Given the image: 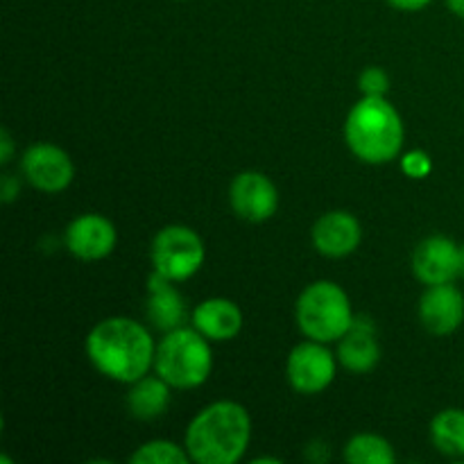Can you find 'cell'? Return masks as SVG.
<instances>
[{
	"instance_id": "19",
	"label": "cell",
	"mask_w": 464,
	"mask_h": 464,
	"mask_svg": "<svg viewBox=\"0 0 464 464\" xmlns=\"http://www.w3.org/2000/svg\"><path fill=\"white\" fill-rule=\"evenodd\" d=\"M344 460L349 464H392L397 460L392 444L374 433H358L344 447Z\"/></svg>"
},
{
	"instance_id": "11",
	"label": "cell",
	"mask_w": 464,
	"mask_h": 464,
	"mask_svg": "<svg viewBox=\"0 0 464 464\" xmlns=\"http://www.w3.org/2000/svg\"><path fill=\"white\" fill-rule=\"evenodd\" d=\"M118 243L116 227L100 213H84L66 227V247L82 261H102Z\"/></svg>"
},
{
	"instance_id": "14",
	"label": "cell",
	"mask_w": 464,
	"mask_h": 464,
	"mask_svg": "<svg viewBox=\"0 0 464 464\" xmlns=\"http://www.w3.org/2000/svg\"><path fill=\"white\" fill-rule=\"evenodd\" d=\"M338 361L352 374H367L381 361L376 329L367 317H356L352 329L338 340Z\"/></svg>"
},
{
	"instance_id": "17",
	"label": "cell",
	"mask_w": 464,
	"mask_h": 464,
	"mask_svg": "<svg viewBox=\"0 0 464 464\" xmlns=\"http://www.w3.org/2000/svg\"><path fill=\"white\" fill-rule=\"evenodd\" d=\"M170 406V385L161 376H148L134 381L127 392V408L136 420H157Z\"/></svg>"
},
{
	"instance_id": "9",
	"label": "cell",
	"mask_w": 464,
	"mask_h": 464,
	"mask_svg": "<svg viewBox=\"0 0 464 464\" xmlns=\"http://www.w3.org/2000/svg\"><path fill=\"white\" fill-rule=\"evenodd\" d=\"M229 204L238 218L247 222L270 220L279 207V193L270 177L256 170L236 175L229 186Z\"/></svg>"
},
{
	"instance_id": "20",
	"label": "cell",
	"mask_w": 464,
	"mask_h": 464,
	"mask_svg": "<svg viewBox=\"0 0 464 464\" xmlns=\"http://www.w3.org/2000/svg\"><path fill=\"white\" fill-rule=\"evenodd\" d=\"M131 464H188L190 456L186 447L170 442V440H152L145 442L131 453Z\"/></svg>"
},
{
	"instance_id": "18",
	"label": "cell",
	"mask_w": 464,
	"mask_h": 464,
	"mask_svg": "<svg viewBox=\"0 0 464 464\" xmlns=\"http://www.w3.org/2000/svg\"><path fill=\"white\" fill-rule=\"evenodd\" d=\"M430 442L449 458H464V411L447 408L430 421Z\"/></svg>"
},
{
	"instance_id": "1",
	"label": "cell",
	"mask_w": 464,
	"mask_h": 464,
	"mask_svg": "<svg viewBox=\"0 0 464 464\" xmlns=\"http://www.w3.org/2000/svg\"><path fill=\"white\" fill-rule=\"evenodd\" d=\"M152 335L130 317H107L86 335V356L95 370L116 383H134L154 367Z\"/></svg>"
},
{
	"instance_id": "26",
	"label": "cell",
	"mask_w": 464,
	"mask_h": 464,
	"mask_svg": "<svg viewBox=\"0 0 464 464\" xmlns=\"http://www.w3.org/2000/svg\"><path fill=\"white\" fill-rule=\"evenodd\" d=\"M447 7L451 9V12L456 14V16L464 18V0H447Z\"/></svg>"
},
{
	"instance_id": "5",
	"label": "cell",
	"mask_w": 464,
	"mask_h": 464,
	"mask_svg": "<svg viewBox=\"0 0 464 464\" xmlns=\"http://www.w3.org/2000/svg\"><path fill=\"white\" fill-rule=\"evenodd\" d=\"M349 295L334 281H315L297 299V324L308 340L338 343L353 324Z\"/></svg>"
},
{
	"instance_id": "24",
	"label": "cell",
	"mask_w": 464,
	"mask_h": 464,
	"mask_svg": "<svg viewBox=\"0 0 464 464\" xmlns=\"http://www.w3.org/2000/svg\"><path fill=\"white\" fill-rule=\"evenodd\" d=\"M14 157V139L7 130H0V163L7 166Z\"/></svg>"
},
{
	"instance_id": "7",
	"label": "cell",
	"mask_w": 464,
	"mask_h": 464,
	"mask_svg": "<svg viewBox=\"0 0 464 464\" xmlns=\"http://www.w3.org/2000/svg\"><path fill=\"white\" fill-rule=\"evenodd\" d=\"M335 370L338 365H335L334 353L324 347V343H317V340H306V343L297 344L285 362L288 383L299 394L324 392L334 383Z\"/></svg>"
},
{
	"instance_id": "3",
	"label": "cell",
	"mask_w": 464,
	"mask_h": 464,
	"mask_svg": "<svg viewBox=\"0 0 464 464\" xmlns=\"http://www.w3.org/2000/svg\"><path fill=\"white\" fill-rule=\"evenodd\" d=\"M344 140L361 161L390 163L403 148V121L385 98L362 95L344 121Z\"/></svg>"
},
{
	"instance_id": "25",
	"label": "cell",
	"mask_w": 464,
	"mask_h": 464,
	"mask_svg": "<svg viewBox=\"0 0 464 464\" xmlns=\"http://www.w3.org/2000/svg\"><path fill=\"white\" fill-rule=\"evenodd\" d=\"M388 3L399 12H420V9L429 7L433 0H388Z\"/></svg>"
},
{
	"instance_id": "22",
	"label": "cell",
	"mask_w": 464,
	"mask_h": 464,
	"mask_svg": "<svg viewBox=\"0 0 464 464\" xmlns=\"http://www.w3.org/2000/svg\"><path fill=\"white\" fill-rule=\"evenodd\" d=\"M401 170L406 172L411 179H424L433 170V161L424 150H412V152L403 154L401 157Z\"/></svg>"
},
{
	"instance_id": "16",
	"label": "cell",
	"mask_w": 464,
	"mask_h": 464,
	"mask_svg": "<svg viewBox=\"0 0 464 464\" xmlns=\"http://www.w3.org/2000/svg\"><path fill=\"white\" fill-rule=\"evenodd\" d=\"M172 284L175 281L166 279L159 272L150 276L148 315L152 324L161 331L177 329L181 320H184V302H181L179 293H177Z\"/></svg>"
},
{
	"instance_id": "13",
	"label": "cell",
	"mask_w": 464,
	"mask_h": 464,
	"mask_svg": "<svg viewBox=\"0 0 464 464\" xmlns=\"http://www.w3.org/2000/svg\"><path fill=\"white\" fill-rule=\"evenodd\" d=\"M313 245L326 258H344L358 249L362 227L356 216L347 211H329L313 225Z\"/></svg>"
},
{
	"instance_id": "12",
	"label": "cell",
	"mask_w": 464,
	"mask_h": 464,
	"mask_svg": "<svg viewBox=\"0 0 464 464\" xmlns=\"http://www.w3.org/2000/svg\"><path fill=\"white\" fill-rule=\"evenodd\" d=\"M420 320L433 335L456 334L464 322V295L453 284L426 285L420 299Z\"/></svg>"
},
{
	"instance_id": "10",
	"label": "cell",
	"mask_w": 464,
	"mask_h": 464,
	"mask_svg": "<svg viewBox=\"0 0 464 464\" xmlns=\"http://www.w3.org/2000/svg\"><path fill=\"white\" fill-rule=\"evenodd\" d=\"M412 272L424 285L453 284L460 276V245L447 236H429L412 252Z\"/></svg>"
},
{
	"instance_id": "23",
	"label": "cell",
	"mask_w": 464,
	"mask_h": 464,
	"mask_svg": "<svg viewBox=\"0 0 464 464\" xmlns=\"http://www.w3.org/2000/svg\"><path fill=\"white\" fill-rule=\"evenodd\" d=\"M18 190H21V184H18L16 177L5 175L3 181H0V199H3L5 204L14 202V199L18 198Z\"/></svg>"
},
{
	"instance_id": "6",
	"label": "cell",
	"mask_w": 464,
	"mask_h": 464,
	"mask_svg": "<svg viewBox=\"0 0 464 464\" xmlns=\"http://www.w3.org/2000/svg\"><path fill=\"white\" fill-rule=\"evenodd\" d=\"M207 249L195 229L186 225H168L152 240V266L166 279H190L204 266Z\"/></svg>"
},
{
	"instance_id": "21",
	"label": "cell",
	"mask_w": 464,
	"mask_h": 464,
	"mask_svg": "<svg viewBox=\"0 0 464 464\" xmlns=\"http://www.w3.org/2000/svg\"><path fill=\"white\" fill-rule=\"evenodd\" d=\"M358 86L365 98H385V93L390 91V77L383 68L370 66L358 77Z\"/></svg>"
},
{
	"instance_id": "4",
	"label": "cell",
	"mask_w": 464,
	"mask_h": 464,
	"mask_svg": "<svg viewBox=\"0 0 464 464\" xmlns=\"http://www.w3.org/2000/svg\"><path fill=\"white\" fill-rule=\"evenodd\" d=\"M213 370V353L208 338L198 329L166 331L154 353V372L175 390H193L207 383Z\"/></svg>"
},
{
	"instance_id": "15",
	"label": "cell",
	"mask_w": 464,
	"mask_h": 464,
	"mask_svg": "<svg viewBox=\"0 0 464 464\" xmlns=\"http://www.w3.org/2000/svg\"><path fill=\"white\" fill-rule=\"evenodd\" d=\"M193 326L213 343H227L243 329V311L231 299H207L193 311Z\"/></svg>"
},
{
	"instance_id": "2",
	"label": "cell",
	"mask_w": 464,
	"mask_h": 464,
	"mask_svg": "<svg viewBox=\"0 0 464 464\" xmlns=\"http://www.w3.org/2000/svg\"><path fill=\"white\" fill-rule=\"evenodd\" d=\"M252 440L249 412L236 401H216L199 411L186 429L184 447L190 462L236 464Z\"/></svg>"
},
{
	"instance_id": "8",
	"label": "cell",
	"mask_w": 464,
	"mask_h": 464,
	"mask_svg": "<svg viewBox=\"0 0 464 464\" xmlns=\"http://www.w3.org/2000/svg\"><path fill=\"white\" fill-rule=\"evenodd\" d=\"M21 168L30 186L41 193H62L75 179V166L66 150L53 143H36L25 150Z\"/></svg>"
},
{
	"instance_id": "27",
	"label": "cell",
	"mask_w": 464,
	"mask_h": 464,
	"mask_svg": "<svg viewBox=\"0 0 464 464\" xmlns=\"http://www.w3.org/2000/svg\"><path fill=\"white\" fill-rule=\"evenodd\" d=\"M460 276H464V245H460Z\"/></svg>"
}]
</instances>
